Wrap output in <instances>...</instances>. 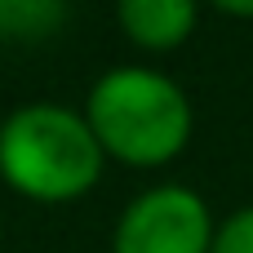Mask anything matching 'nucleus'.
<instances>
[{"instance_id":"nucleus-1","label":"nucleus","mask_w":253,"mask_h":253,"mask_svg":"<svg viewBox=\"0 0 253 253\" xmlns=\"http://www.w3.org/2000/svg\"><path fill=\"white\" fill-rule=\"evenodd\" d=\"M84 120L102 156L133 169H160L191 142V102L182 84L151 67H116L98 76Z\"/></svg>"},{"instance_id":"nucleus-2","label":"nucleus","mask_w":253,"mask_h":253,"mask_svg":"<svg viewBox=\"0 0 253 253\" xmlns=\"http://www.w3.org/2000/svg\"><path fill=\"white\" fill-rule=\"evenodd\" d=\"M102 147L84 116L58 102H27L0 125V178L36 200L67 205L102 178Z\"/></svg>"},{"instance_id":"nucleus-3","label":"nucleus","mask_w":253,"mask_h":253,"mask_svg":"<svg viewBox=\"0 0 253 253\" xmlns=\"http://www.w3.org/2000/svg\"><path fill=\"white\" fill-rule=\"evenodd\" d=\"M213 231L209 205L191 187L165 182L129 200L111 253H213Z\"/></svg>"},{"instance_id":"nucleus-4","label":"nucleus","mask_w":253,"mask_h":253,"mask_svg":"<svg viewBox=\"0 0 253 253\" xmlns=\"http://www.w3.org/2000/svg\"><path fill=\"white\" fill-rule=\"evenodd\" d=\"M196 0H116L120 31L147 53H169L187 44V36L196 31Z\"/></svg>"},{"instance_id":"nucleus-5","label":"nucleus","mask_w":253,"mask_h":253,"mask_svg":"<svg viewBox=\"0 0 253 253\" xmlns=\"http://www.w3.org/2000/svg\"><path fill=\"white\" fill-rule=\"evenodd\" d=\"M67 22V0H0V44H40Z\"/></svg>"},{"instance_id":"nucleus-6","label":"nucleus","mask_w":253,"mask_h":253,"mask_svg":"<svg viewBox=\"0 0 253 253\" xmlns=\"http://www.w3.org/2000/svg\"><path fill=\"white\" fill-rule=\"evenodd\" d=\"M213 253H253V205L236 209L213 231Z\"/></svg>"},{"instance_id":"nucleus-7","label":"nucleus","mask_w":253,"mask_h":253,"mask_svg":"<svg viewBox=\"0 0 253 253\" xmlns=\"http://www.w3.org/2000/svg\"><path fill=\"white\" fill-rule=\"evenodd\" d=\"M209 4L231 13V18H253V0H209Z\"/></svg>"}]
</instances>
